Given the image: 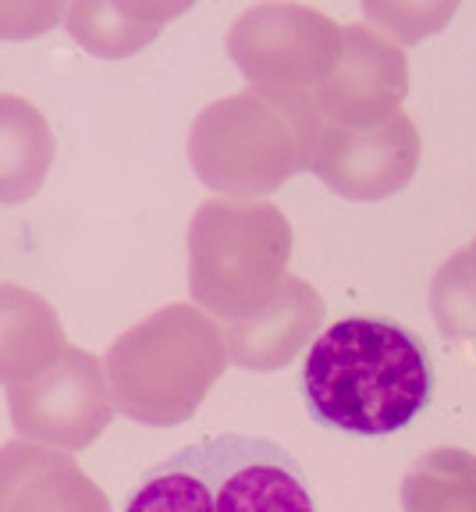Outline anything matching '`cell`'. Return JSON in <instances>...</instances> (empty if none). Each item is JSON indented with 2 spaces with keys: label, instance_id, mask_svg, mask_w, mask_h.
Listing matches in <instances>:
<instances>
[{
  "label": "cell",
  "instance_id": "obj_1",
  "mask_svg": "<svg viewBox=\"0 0 476 512\" xmlns=\"http://www.w3.org/2000/svg\"><path fill=\"white\" fill-rule=\"evenodd\" d=\"M302 392L313 420L324 427L384 438L427 409L434 367L427 345L402 324L349 317L313 338Z\"/></svg>",
  "mask_w": 476,
  "mask_h": 512
},
{
  "label": "cell",
  "instance_id": "obj_2",
  "mask_svg": "<svg viewBox=\"0 0 476 512\" xmlns=\"http://www.w3.org/2000/svg\"><path fill=\"white\" fill-rule=\"evenodd\" d=\"M320 136L313 96L249 86L199 111L189 160L207 189L228 200H263L299 171H310Z\"/></svg>",
  "mask_w": 476,
  "mask_h": 512
},
{
  "label": "cell",
  "instance_id": "obj_3",
  "mask_svg": "<svg viewBox=\"0 0 476 512\" xmlns=\"http://www.w3.org/2000/svg\"><path fill=\"white\" fill-rule=\"evenodd\" d=\"M228 370L224 328L189 303H171L128 328L107 349L114 406L146 427L185 424Z\"/></svg>",
  "mask_w": 476,
  "mask_h": 512
},
{
  "label": "cell",
  "instance_id": "obj_4",
  "mask_svg": "<svg viewBox=\"0 0 476 512\" xmlns=\"http://www.w3.org/2000/svg\"><path fill=\"white\" fill-rule=\"evenodd\" d=\"M125 512H317V502L278 441L217 434L143 473Z\"/></svg>",
  "mask_w": 476,
  "mask_h": 512
},
{
  "label": "cell",
  "instance_id": "obj_5",
  "mask_svg": "<svg viewBox=\"0 0 476 512\" xmlns=\"http://www.w3.org/2000/svg\"><path fill=\"white\" fill-rule=\"evenodd\" d=\"M292 260V224L267 200H207L189 228V288L217 320L260 310Z\"/></svg>",
  "mask_w": 476,
  "mask_h": 512
},
{
  "label": "cell",
  "instance_id": "obj_6",
  "mask_svg": "<svg viewBox=\"0 0 476 512\" xmlns=\"http://www.w3.org/2000/svg\"><path fill=\"white\" fill-rule=\"evenodd\" d=\"M345 29L306 4H256L228 32V54L253 86L313 96L338 68Z\"/></svg>",
  "mask_w": 476,
  "mask_h": 512
},
{
  "label": "cell",
  "instance_id": "obj_7",
  "mask_svg": "<svg viewBox=\"0 0 476 512\" xmlns=\"http://www.w3.org/2000/svg\"><path fill=\"white\" fill-rule=\"evenodd\" d=\"M11 424L25 441L54 445L61 452H82L114 420V395L104 360L68 345L43 374L8 388Z\"/></svg>",
  "mask_w": 476,
  "mask_h": 512
},
{
  "label": "cell",
  "instance_id": "obj_8",
  "mask_svg": "<svg viewBox=\"0 0 476 512\" xmlns=\"http://www.w3.org/2000/svg\"><path fill=\"white\" fill-rule=\"evenodd\" d=\"M420 150V132L402 111L359 128L320 121L310 171L345 200L377 203L413 182Z\"/></svg>",
  "mask_w": 476,
  "mask_h": 512
},
{
  "label": "cell",
  "instance_id": "obj_9",
  "mask_svg": "<svg viewBox=\"0 0 476 512\" xmlns=\"http://www.w3.org/2000/svg\"><path fill=\"white\" fill-rule=\"evenodd\" d=\"M405 96H409V61L402 47L370 25H349L342 61L313 93V104L327 125L359 128L402 111Z\"/></svg>",
  "mask_w": 476,
  "mask_h": 512
},
{
  "label": "cell",
  "instance_id": "obj_10",
  "mask_svg": "<svg viewBox=\"0 0 476 512\" xmlns=\"http://www.w3.org/2000/svg\"><path fill=\"white\" fill-rule=\"evenodd\" d=\"M0 512H114V505L72 452L22 438L0 445Z\"/></svg>",
  "mask_w": 476,
  "mask_h": 512
},
{
  "label": "cell",
  "instance_id": "obj_11",
  "mask_svg": "<svg viewBox=\"0 0 476 512\" xmlns=\"http://www.w3.org/2000/svg\"><path fill=\"white\" fill-rule=\"evenodd\" d=\"M324 324V299L310 281L288 274L260 310L224 324L228 360L242 370H281L317 338Z\"/></svg>",
  "mask_w": 476,
  "mask_h": 512
},
{
  "label": "cell",
  "instance_id": "obj_12",
  "mask_svg": "<svg viewBox=\"0 0 476 512\" xmlns=\"http://www.w3.org/2000/svg\"><path fill=\"white\" fill-rule=\"evenodd\" d=\"M68 349L57 310L32 288L0 285V384H22Z\"/></svg>",
  "mask_w": 476,
  "mask_h": 512
},
{
  "label": "cell",
  "instance_id": "obj_13",
  "mask_svg": "<svg viewBox=\"0 0 476 512\" xmlns=\"http://www.w3.org/2000/svg\"><path fill=\"white\" fill-rule=\"evenodd\" d=\"M189 11V4H114V0H79L68 4L64 22L68 32L75 36L79 47H86L89 54L118 61L135 50H143L146 43H153L164 29V22H171L175 15Z\"/></svg>",
  "mask_w": 476,
  "mask_h": 512
},
{
  "label": "cell",
  "instance_id": "obj_14",
  "mask_svg": "<svg viewBox=\"0 0 476 512\" xmlns=\"http://www.w3.org/2000/svg\"><path fill=\"white\" fill-rule=\"evenodd\" d=\"M54 150V132L40 107L0 93V203L32 200L47 182Z\"/></svg>",
  "mask_w": 476,
  "mask_h": 512
},
{
  "label": "cell",
  "instance_id": "obj_15",
  "mask_svg": "<svg viewBox=\"0 0 476 512\" xmlns=\"http://www.w3.org/2000/svg\"><path fill=\"white\" fill-rule=\"evenodd\" d=\"M405 512H476V456L466 448H434L402 477Z\"/></svg>",
  "mask_w": 476,
  "mask_h": 512
},
{
  "label": "cell",
  "instance_id": "obj_16",
  "mask_svg": "<svg viewBox=\"0 0 476 512\" xmlns=\"http://www.w3.org/2000/svg\"><path fill=\"white\" fill-rule=\"evenodd\" d=\"M430 310L441 335L476 356V239L452 253L430 288Z\"/></svg>",
  "mask_w": 476,
  "mask_h": 512
},
{
  "label": "cell",
  "instance_id": "obj_17",
  "mask_svg": "<svg viewBox=\"0 0 476 512\" xmlns=\"http://www.w3.org/2000/svg\"><path fill=\"white\" fill-rule=\"evenodd\" d=\"M363 11L370 18H377L391 36L409 40V43L423 40L427 32L441 29V25L455 15L452 4H448V8H420V4H409V8H405V4H366Z\"/></svg>",
  "mask_w": 476,
  "mask_h": 512
},
{
  "label": "cell",
  "instance_id": "obj_18",
  "mask_svg": "<svg viewBox=\"0 0 476 512\" xmlns=\"http://www.w3.org/2000/svg\"><path fill=\"white\" fill-rule=\"evenodd\" d=\"M64 4H0V40H32L64 18Z\"/></svg>",
  "mask_w": 476,
  "mask_h": 512
}]
</instances>
